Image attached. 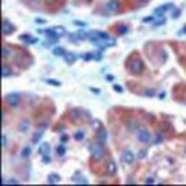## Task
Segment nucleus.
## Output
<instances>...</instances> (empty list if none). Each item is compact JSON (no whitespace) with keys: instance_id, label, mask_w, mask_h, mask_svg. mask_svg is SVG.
Here are the masks:
<instances>
[{"instance_id":"1","label":"nucleus","mask_w":186,"mask_h":186,"mask_svg":"<svg viewBox=\"0 0 186 186\" xmlns=\"http://www.w3.org/2000/svg\"><path fill=\"white\" fill-rule=\"evenodd\" d=\"M90 154H92V158L95 161H99L104 158L105 155V149H104V143L98 141V143H92L90 144Z\"/></svg>"},{"instance_id":"2","label":"nucleus","mask_w":186,"mask_h":186,"mask_svg":"<svg viewBox=\"0 0 186 186\" xmlns=\"http://www.w3.org/2000/svg\"><path fill=\"white\" fill-rule=\"evenodd\" d=\"M129 70H130V73H134V75H140V73H143V70H144V62L140 58H135V59H132L130 62H129Z\"/></svg>"},{"instance_id":"3","label":"nucleus","mask_w":186,"mask_h":186,"mask_svg":"<svg viewBox=\"0 0 186 186\" xmlns=\"http://www.w3.org/2000/svg\"><path fill=\"white\" fill-rule=\"evenodd\" d=\"M136 140L141 144H149L152 141V135H150V132L147 130V129H138V132H136Z\"/></svg>"},{"instance_id":"4","label":"nucleus","mask_w":186,"mask_h":186,"mask_svg":"<svg viewBox=\"0 0 186 186\" xmlns=\"http://www.w3.org/2000/svg\"><path fill=\"white\" fill-rule=\"evenodd\" d=\"M5 102L9 105V107H17L20 104V95L19 93H9L5 96Z\"/></svg>"},{"instance_id":"5","label":"nucleus","mask_w":186,"mask_h":186,"mask_svg":"<svg viewBox=\"0 0 186 186\" xmlns=\"http://www.w3.org/2000/svg\"><path fill=\"white\" fill-rule=\"evenodd\" d=\"M105 9L110 11V13H116V11L120 9V2L118 0H109V2L105 3Z\"/></svg>"},{"instance_id":"6","label":"nucleus","mask_w":186,"mask_h":186,"mask_svg":"<svg viewBox=\"0 0 186 186\" xmlns=\"http://www.w3.org/2000/svg\"><path fill=\"white\" fill-rule=\"evenodd\" d=\"M14 30H16V28H14V25L5 19V20H3V24H2V31H3V34H5V36H8V34H11Z\"/></svg>"},{"instance_id":"7","label":"nucleus","mask_w":186,"mask_h":186,"mask_svg":"<svg viewBox=\"0 0 186 186\" xmlns=\"http://www.w3.org/2000/svg\"><path fill=\"white\" fill-rule=\"evenodd\" d=\"M135 160V155L132 150H124L123 152V163H126V165H130L132 161Z\"/></svg>"},{"instance_id":"8","label":"nucleus","mask_w":186,"mask_h":186,"mask_svg":"<svg viewBox=\"0 0 186 186\" xmlns=\"http://www.w3.org/2000/svg\"><path fill=\"white\" fill-rule=\"evenodd\" d=\"M37 150H39V155H42V157H44V155H50V150H51L50 143H42Z\"/></svg>"},{"instance_id":"9","label":"nucleus","mask_w":186,"mask_h":186,"mask_svg":"<svg viewBox=\"0 0 186 186\" xmlns=\"http://www.w3.org/2000/svg\"><path fill=\"white\" fill-rule=\"evenodd\" d=\"M30 127H31V121H30V120H22L20 123H19V126H17V129H19L20 132L30 130Z\"/></svg>"},{"instance_id":"10","label":"nucleus","mask_w":186,"mask_h":186,"mask_svg":"<svg viewBox=\"0 0 186 186\" xmlns=\"http://www.w3.org/2000/svg\"><path fill=\"white\" fill-rule=\"evenodd\" d=\"M172 8H174L172 3H166V5H163L161 8H157V9H155V14H157V16H163V14H165L166 11L172 9Z\"/></svg>"},{"instance_id":"11","label":"nucleus","mask_w":186,"mask_h":186,"mask_svg":"<svg viewBox=\"0 0 186 186\" xmlns=\"http://www.w3.org/2000/svg\"><path fill=\"white\" fill-rule=\"evenodd\" d=\"M62 58H64V60H65L68 65H71V64H73L75 60H76V56H75L73 53H65V54H64Z\"/></svg>"},{"instance_id":"12","label":"nucleus","mask_w":186,"mask_h":186,"mask_svg":"<svg viewBox=\"0 0 186 186\" xmlns=\"http://www.w3.org/2000/svg\"><path fill=\"white\" fill-rule=\"evenodd\" d=\"M73 183H78V185H87V183H89V180H87L85 177H82V175H76V177H73Z\"/></svg>"},{"instance_id":"13","label":"nucleus","mask_w":186,"mask_h":186,"mask_svg":"<svg viewBox=\"0 0 186 186\" xmlns=\"http://www.w3.org/2000/svg\"><path fill=\"white\" fill-rule=\"evenodd\" d=\"M107 172L110 174V175H115V174H116V165H115V161H109Z\"/></svg>"},{"instance_id":"14","label":"nucleus","mask_w":186,"mask_h":186,"mask_svg":"<svg viewBox=\"0 0 186 186\" xmlns=\"http://www.w3.org/2000/svg\"><path fill=\"white\" fill-rule=\"evenodd\" d=\"M98 138H99V141H101V143H105V141H107V132H105L104 129L98 130Z\"/></svg>"},{"instance_id":"15","label":"nucleus","mask_w":186,"mask_h":186,"mask_svg":"<svg viewBox=\"0 0 186 186\" xmlns=\"http://www.w3.org/2000/svg\"><path fill=\"white\" fill-rule=\"evenodd\" d=\"M59 181H60L59 174H50L48 175V183H59Z\"/></svg>"},{"instance_id":"16","label":"nucleus","mask_w":186,"mask_h":186,"mask_svg":"<svg viewBox=\"0 0 186 186\" xmlns=\"http://www.w3.org/2000/svg\"><path fill=\"white\" fill-rule=\"evenodd\" d=\"M44 34H47L48 37H59L58 33H56V28H48V30H44Z\"/></svg>"},{"instance_id":"17","label":"nucleus","mask_w":186,"mask_h":186,"mask_svg":"<svg viewBox=\"0 0 186 186\" xmlns=\"http://www.w3.org/2000/svg\"><path fill=\"white\" fill-rule=\"evenodd\" d=\"M2 54H3V59H8V58H11V56H13V50H11V48H8V47H3Z\"/></svg>"},{"instance_id":"18","label":"nucleus","mask_w":186,"mask_h":186,"mask_svg":"<svg viewBox=\"0 0 186 186\" xmlns=\"http://www.w3.org/2000/svg\"><path fill=\"white\" fill-rule=\"evenodd\" d=\"M58 40H59V37H48L47 42H45V47H53Z\"/></svg>"},{"instance_id":"19","label":"nucleus","mask_w":186,"mask_h":186,"mask_svg":"<svg viewBox=\"0 0 186 186\" xmlns=\"http://www.w3.org/2000/svg\"><path fill=\"white\" fill-rule=\"evenodd\" d=\"M30 155H31V147H30V146H25L24 149H22V157H24V158H28Z\"/></svg>"},{"instance_id":"20","label":"nucleus","mask_w":186,"mask_h":186,"mask_svg":"<svg viewBox=\"0 0 186 186\" xmlns=\"http://www.w3.org/2000/svg\"><path fill=\"white\" fill-rule=\"evenodd\" d=\"M11 70H9V67L8 65H3V68H2V76L3 78H8V76H11Z\"/></svg>"},{"instance_id":"21","label":"nucleus","mask_w":186,"mask_h":186,"mask_svg":"<svg viewBox=\"0 0 186 186\" xmlns=\"http://www.w3.org/2000/svg\"><path fill=\"white\" fill-rule=\"evenodd\" d=\"M42 135H44V130H39V132H36V134L33 135V143H37V141H40V138H42Z\"/></svg>"},{"instance_id":"22","label":"nucleus","mask_w":186,"mask_h":186,"mask_svg":"<svg viewBox=\"0 0 186 186\" xmlns=\"http://www.w3.org/2000/svg\"><path fill=\"white\" fill-rule=\"evenodd\" d=\"M53 53H54V56H64L67 51L64 50L62 47H58V48H54V50H53Z\"/></svg>"},{"instance_id":"23","label":"nucleus","mask_w":186,"mask_h":186,"mask_svg":"<svg viewBox=\"0 0 186 186\" xmlns=\"http://www.w3.org/2000/svg\"><path fill=\"white\" fill-rule=\"evenodd\" d=\"M163 140H165V138H163V135H160V134H157V135L154 136L152 143H154V144H160V143L163 141Z\"/></svg>"},{"instance_id":"24","label":"nucleus","mask_w":186,"mask_h":186,"mask_svg":"<svg viewBox=\"0 0 186 186\" xmlns=\"http://www.w3.org/2000/svg\"><path fill=\"white\" fill-rule=\"evenodd\" d=\"M68 40H70V42H78V40H81V36H79V34H70V36H68Z\"/></svg>"},{"instance_id":"25","label":"nucleus","mask_w":186,"mask_h":186,"mask_svg":"<svg viewBox=\"0 0 186 186\" xmlns=\"http://www.w3.org/2000/svg\"><path fill=\"white\" fill-rule=\"evenodd\" d=\"M84 130H78L76 134H75V140H78V141H81V140H84Z\"/></svg>"},{"instance_id":"26","label":"nucleus","mask_w":186,"mask_h":186,"mask_svg":"<svg viewBox=\"0 0 186 186\" xmlns=\"http://www.w3.org/2000/svg\"><path fill=\"white\" fill-rule=\"evenodd\" d=\"M127 30H129L127 25H120V26H118V33H120V34H126Z\"/></svg>"},{"instance_id":"27","label":"nucleus","mask_w":186,"mask_h":186,"mask_svg":"<svg viewBox=\"0 0 186 186\" xmlns=\"http://www.w3.org/2000/svg\"><path fill=\"white\" fill-rule=\"evenodd\" d=\"M129 129H130V130H136V129H138V123H136V121H130V123H129Z\"/></svg>"},{"instance_id":"28","label":"nucleus","mask_w":186,"mask_h":186,"mask_svg":"<svg viewBox=\"0 0 186 186\" xmlns=\"http://www.w3.org/2000/svg\"><path fill=\"white\" fill-rule=\"evenodd\" d=\"M56 152H58V155H60V157H62V155H65V147H64V146H58Z\"/></svg>"},{"instance_id":"29","label":"nucleus","mask_w":186,"mask_h":186,"mask_svg":"<svg viewBox=\"0 0 186 186\" xmlns=\"http://www.w3.org/2000/svg\"><path fill=\"white\" fill-rule=\"evenodd\" d=\"M82 59L84 60H92L93 59V53H84V54H82Z\"/></svg>"},{"instance_id":"30","label":"nucleus","mask_w":186,"mask_h":186,"mask_svg":"<svg viewBox=\"0 0 186 186\" xmlns=\"http://www.w3.org/2000/svg\"><path fill=\"white\" fill-rule=\"evenodd\" d=\"M47 84L54 85V87H59V85H60V82H59V81H56V79H48V81H47Z\"/></svg>"},{"instance_id":"31","label":"nucleus","mask_w":186,"mask_h":186,"mask_svg":"<svg viewBox=\"0 0 186 186\" xmlns=\"http://www.w3.org/2000/svg\"><path fill=\"white\" fill-rule=\"evenodd\" d=\"M20 39L24 40V42H28V44H30V42H31V39H33V37H30L28 34H22V36H20Z\"/></svg>"},{"instance_id":"32","label":"nucleus","mask_w":186,"mask_h":186,"mask_svg":"<svg viewBox=\"0 0 186 186\" xmlns=\"http://www.w3.org/2000/svg\"><path fill=\"white\" fill-rule=\"evenodd\" d=\"M143 24H154V17L152 16H147L143 19Z\"/></svg>"},{"instance_id":"33","label":"nucleus","mask_w":186,"mask_h":186,"mask_svg":"<svg viewBox=\"0 0 186 186\" xmlns=\"http://www.w3.org/2000/svg\"><path fill=\"white\" fill-rule=\"evenodd\" d=\"M2 146H3V147L8 146V138H6V135H5V134L2 135Z\"/></svg>"},{"instance_id":"34","label":"nucleus","mask_w":186,"mask_h":186,"mask_svg":"<svg viewBox=\"0 0 186 186\" xmlns=\"http://www.w3.org/2000/svg\"><path fill=\"white\" fill-rule=\"evenodd\" d=\"M93 59H95V60H101V59H102L101 53H98V51H96V53H93Z\"/></svg>"},{"instance_id":"35","label":"nucleus","mask_w":186,"mask_h":186,"mask_svg":"<svg viewBox=\"0 0 186 186\" xmlns=\"http://www.w3.org/2000/svg\"><path fill=\"white\" fill-rule=\"evenodd\" d=\"M42 161L45 163V165H48V163H51V158L48 157V155H44V157H42Z\"/></svg>"},{"instance_id":"36","label":"nucleus","mask_w":186,"mask_h":186,"mask_svg":"<svg viewBox=\"0 0 186 186\" xmlns=\"http://www.w3.org/2000/svg\"><path fill=\"white\" fill-rule=\"evenodd\" d=\"M71 116H73V120H78V116H79V110H73V112H71Z\"/></svg>"},{"instance_id":"37","label":"nucleus","mask_w":186,"mask_h":186,"mask_svg":"<svg viewBox=\"0 0 186 186\" xmlns=\"http://www.w3.org/2000/svg\"><path fill=\"white\" fill-rule=\"evenodd\" d=\"M3 183H14V185H17L19 181L16 180V178H11V180H3Z\"/></svg>"},{"instance_id":"38","label":"nucleus","mask_w":186,"mask_h":186,"mask_svg":"<svg viewBox=\"0 0 186 186\" xmlns=\"http://www.w3.org/2000/svg\"><path fill=\"white\" fill-rule=\"evenodd\" d=\"M90 90H92L95 95H99V93H101V90H99V89H95V87H90Z\"/></svg>"},{"instance_id":"39","label":"nucleus","mask_w":186,"mask_h":186,"mask_svg":"<svg viewBox=\"0 0 186 186\" xmlns=\"http://www.w3.org/2000/svg\"><path fill=\"white\" fill-rule=\"evenodd\" d=\"M154 181H155V180H154V177H147L146 180H144V183H154Z\"/></svg>"},{"instance_id":"40","label":"nucleus","mask_w":186,"mask_h":186,"mask_svg":"<svg viewBox=\"0 0 186 186\" xmlns=\"http://www.w3.org/2000/svg\"><path fill=\"white\" fill-rule=\"evenodd\" d=\"M178 16H180V11H172V19H175V17H178Z\"/></svg>"},{"instance_id":"41","label":"nucleus","mask_w":186,"mask_h":186,"mask_svg":"<svg viewBox=\"0 0 186 186\" xmlns=\"http://www.w3.org/2000/svg\"><path fill=\"white\" fill-rule=\"evenodd\" d=\"M64 31H65L64 28H56V33H58V36H60V34H64Z\"/></svg>"},{"instance_id":"42","label":"nucleus","mask_w":186,"mask_h":186,"mask_svg":"<svg viewBox=\"0 0 186 186\" xmlns=\"http://www.w3.org/2000/svg\"><path fill=\"white\" fill-rule=\"evenodd\" d=\"M113 89H115V92H118V93H121V92H123V87H120V85H115V87H113Z\"/></svg>"},{"instance_id":"43","label":"nucleus","mask_w":186,"mask_h":186,"mask_svg":"<svg viewBox=\"0 0 186 186\" xmlns=\"http://www.w3.org/2000/svg\"><path fill=\"white\" fill-rule=\"evenodd\" d=\"M146 96H154V90H146Z\"/></svg>"},{"instance_id":"44","label":"nucleus","mask_w":186,"mask_h":186,"mask_svg":"<svg viewBox=\"0 0 186 186\" xmlns=\"http://www.w3.org/2000/svg\"><path fill=\"white\" fill-rule=\"evenodd\" d=\"M34 22H36V24H45V19H36V20H34Z\"/></svg>"},{"instance_id":"45","label":"nucleus","mask_w":186,"mask_h":186,"mask_svg":"<svg viewBox=\"0 0 186 186\" xmlns=\"http://www.w3.org/2000/svg\"><path fill=\"white\" fill-rule=\"evenodd\" d=\"M138 157L140 158H144V157H146V150H141V152L138 154Z\"/></svg>"},{"instance_id":"46","label":"nucleus","mask_w":186,"mask_h":186,"mask_svg":"<svg viewBox=\"0 0 186 186\" xmlns=\"http://www.w3.org/2000/svg\"><path fill=\"white\" fill-rule=\"evenodd\" d=\"M93 126L98 129V127H101V123H99V121H93Z\"/></svg>"},{"instance_id":"47","label":"nucleus","mask_w":186,"mask_h":186,"mask_svg":"<svg viewBox=\"0 0 186 186\" xmlns=\"http://www.w3.org/2000/svg\"><path fill=\"white\" fill-rule=\"evenodd\" d=\"M113 79H115V76H112V75H107V81H109V82H112Z\"/></svg>"},{"instance_id":"48","label":"nucleus","mask_w":186,"mask_h":186,"mask_svg":"<svg viewBox=\"0 0 186 186\" xmlns=\"http://www.w3.org/2000/svg\"><path fill=\"white\" fill-rule=\"evenodd\" d=\"M60 140H62V141H67V140H68V136H67L65 134H64V135H60Z\"/></svg>"},{"instance_id":"49","label":"nucleus","mask_w":186,"mask_h":186,"mask_svg":"<svg viewBox=\"0 0 186 186\" xmlns=\"http://www.w3.org/2000/svg\"><path fill=\"white\" fill-rule=\"evenodd\" d=\"M45 2H47L48 5H54V3H56V0H45Z\"/></svg>"},{"instance_id":"50","label":"nucleus","mask_w":186,"mask_h":186,"mask_svg":"<svg viewBox=\"0 0 186 186\" xmlns=\"http://www.w3.org/2000/svg\"><path fill=\"white\" fill-rule=\"evenodd\" d=\"M73 24H76V25H79V26H84V25H85L84 22H73Z\"/></svg>"},{"instance_id":"51","label":"nucleus","mask_w":186,"mask_h":186,"mask_svg":"<svg viewBox=\"0 0 186 186\" xmlns=\"http://www.w3.org/2000/svg\"><path fill=\"white\" fill-rule=\"evenodd\" d=\"M138 3H144V2H147V0H136Z\"/></svg>"},{"instance_id":"52","label":"nucleus","mask_w":186,"mask_h":186,"mask_svg":"<svg viewBox=\"0 0 186 186\" xmlns=\"http://www.w3.org/2000/svg\"><path fill=\"white\" fill-rule=\"evenodd\" d=\"M183 33H186V26H185V28H183V30H181V34H183Z\"/></svg>"}]
</instances>
